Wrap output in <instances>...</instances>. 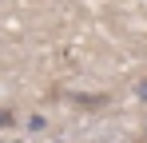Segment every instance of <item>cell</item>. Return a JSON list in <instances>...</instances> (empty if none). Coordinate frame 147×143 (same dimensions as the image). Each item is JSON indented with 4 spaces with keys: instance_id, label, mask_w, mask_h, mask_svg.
<instances>
[{
    "instance_id": "1",
    "label": "cell",
    "mask_w": 147,
    "mask_h": 143,
    "mask_svg": "<svg viewBox=\"0 0 147 143\" xmlns=\"http://www.w3.org/2000/svg\"><path fill=\"white\" fill-rule=\"evenodd\" d=\"M12 123H16V111L12 107H0V131H8Z\"/></svg>"
},
{
    "instance_id": "2",
    "label": "cell",
    "mask_w": 147,
    "mask_h": 143,
    "mask_svg": "<svg viewBox=\"0 0 147 143\" xmlns=\"http://www.w3.org/2000/svg\"><path fill=\"white\" fill-rule=\"evenodd\" d=\"M135 95H139V99H147V80H139V84H135Z\"/></svg>"
},
{
    "instance_id": "3",
    "label": "cell",
    "mask_w": 147,
    "mask_h": 143,
    "mask_svg": "<svg viewBox=\"0 0 147 143\" xmlns=\"http://www.w3.org/2000/svg\"><path fill=\"white\" fill-rule=\"evenodd\" d=\"M143 135H147V127H143Z\"/></svg>"
}]
</instances>
